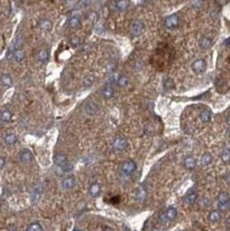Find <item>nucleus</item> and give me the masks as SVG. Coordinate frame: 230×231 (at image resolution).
<instances>
[{
	"mask_svg": "<svg viewBox=\"0 0 230 231\" xmlns=\"http://www.w3.org/2000/svg\"><path fill=\"white\" fill-rule=\"evenodd\" d=\"M53 162L57 166L61 167L64 171H69L72 168V165L68 162V158L64 153H57V155H54Z\"/></svg>",
	"mask_w": 230,
	"mask_h": 231,
	"instance_id": "obj_1",
	"label": "nucleus"
},
{
	"mask_svg": "<svg viewBox=\"0 0 230 231\" xmlns=\"http://www.w3.org/2000/svg\"><path fill=\"white\" fill-rule=\"evenodd\" d=\"M145 25L141 20H134L130 25V33L133 36H140L144 33Z\"/></svg>",
	"mask_w": 230,
	"mask_h": 231,
	"instance_id": "obj_2",
	"label": "nucleus"
},
{
	"mask_svg": "<svg viewBox=\"0 0 230 231\" xmlns=\"http://www.w3.org/2000/svg\"><path fill=\"white\" fill-rule=\"evenodd\" d=\"M136 170V163L133 160H127L122 164V173L125 176H130Z\"/></svg>",
	"mask_w": 230,
	"mask_h": 231,
	"instance_id": "obj_3",
	"label": "nucleus"
},
{
	"mask_svg": "<svg viewBox=\"0 0 230 231\" xmlns=\"http://www.w3.org/2000/svg\"><path fill=\"white\" fill-rule=\"evenodd\" d=\"M112 147H113L115 151L119 152V151L125 150V149L128 147V142H127V140L125 138H122V136H116L113 140Z\"/></svg>",
	"mask_w": 230,
	"mask_h": 231,
	"instance_id": "obj_4",
	"label": "nucleus"
},
{
	"mask_svg": "<svg viewBox=\"0 0 230 231\" xmlns=\"http://www.w3.org/2000/svg\"><path fill=\"white\" fill-rule=\"evenodd\" d=\"M180 22V18L178 16V14H172L169 16H167L164 20V25L167 29H174L178 27Z\"/></svg>",
	"mask_w": 230,
	"mask_h": 231,
	"instance_id": "obj_5",
	"label": "nucleus"
},
{
	"mask_svg": "<svg viewBox=\"0 0 230 231\" xmlns=\"http://www.w3.org/2000/svg\"><path fill=\"white\" fill-rule=\"evenodd\" d=\"M192 69L195 74H202L206 71L207 69V63L205 60L202 59H198L192 64Z\"/></svg>",
	"mask_w": 230,
	"mask_h": 231,
	"instance_id": "obj_6",
	"label": "nucleus"
},
{
	"mask_svg": "<svg viewBox=\"0 0 230 231\" xmlns=\"http://www.w3.org/2000/svg\"><path fill=\"white\" fill-rule=\"evenodd\" d=\"M61 185L64 190H71L76 185V179L72 176H67V177L63 178V180L61 181Z\"/></svg>",
	"mask_w": 230,
	"mask_h": 231,
	"instance_id": "obj_7",
	"label": "nucleus"
},
{
	"mask_svg": "<svg viewBox=\"0 0 230 231\" xmlns=\"http://www.w3.org/2000/svg\"><path fill=\"white\" fill-rule=\"evenodd\" d=\"M98 110H99V106L96 102H94V101H89V102L85 104V108H84L85 113L90 116L95 115V114L98 112Z\"/></svg>",
	"mask_w": 230,
	"mask_h": 231,
	"instance_id": "obj_8",
	"label": "nucleus"
},
{
	"mask_svg": "<svg viewBox=\"0 0 230 231\" xmlns=\"http://www.w3.org/2000/svg\"><path fill=\"white\" fill-rule=\"evenodd\" d=\"M19 160L22 163H30L33 161V155H32L31 151L28 150V149H24L19 153Z\"/></svg>",
	"mask_w": 230,
	"mask_h": 231,
	"instance_id": "obj_9",
	"label": "nucleus"
},
{
	"mask_svg": "<svg viewBox=\"0 0 230 231\" xmlns=\"http://www.w3.org/2000/svg\"><path fill=\"white\" fill-rule=\"evenodd\" d=\"M89 192H90V195H91L92 197H98V196L100 195V192H101L100 184L97 182L92 183L89 188Z\"/></svg>",
	"mask_w": 230,
	"mask_h": 231,
	"instance_id": "obj_10",
	"label": "nucleus"
},
{
	"mask_svg": "<svg viewBox=\"0 0 230 231\" xmlns=\"http://www.w3.org/2000/svg\"><path fill=\"white\" fill-rule=\"evenodd\" d=\"M197 199V194L195 192H191L184 197L183 199V203L186 207H192V206L195 203V201Z\"/></svg>",
	"mask_w": 230,
	"mask_h": 231,
	"instance_id": "obj_11",
	"label": "nucleus"
},
{
	"mask_svg": "<svg viewBox=\"0 0 230 231\" xmlns=\"http://www.w3.org/2000/svg\"><path fill=\"white\" fill-rule=\"evenodd\" d=\"M196 159L194 158V156H187L186 159H184V167L186 168V170H194L195 167H196Z\"/></svg>",
	"mask_w": 230,
	"mask_h": 231,
	"instance_id": "obj_12",
	"label": "nucleus"
},
{
	"mask_svg": "<svg viewBox=\"0 0 230 231\" xmlns=\"http://www.w3.org/2000/svg\"><path fill=\"white\" fill-rule=\"evenodd\" d=\"M13 58L17 63H21L26 59V52H25V50H22V49H15L13 53Z\"/></svg>",
	"mask_w": 230,
	"mask_h": 231,
	"instance_id": "obj_13",
	"label": "nucleus"
},
{
	"mask_svg": "<svg viewBox=\"0 0 230 231\" xmlns=\"http://www.w3.org/2000/svg\"><path fill=\"white\" fill-rule=\"evenodd\" d=\"M112 4H113L114 9L117 10V11H124V10H126L127 7H129V1H127V0L113 1V2H112Z\"/></svg>",
	"mask_w": 230,
	"mask_h": 231,
	"instance_id": "obj_14",
	"label": "nucleus"
},
{
	"mask_svg": "<svg viewBox=\"0 0 230 231\" xmlns=\"http://www.w3.org/2000/svg\"><path fill=\"white\" fill-rule=\"evenodd\" d=\"M39 28L43 30V31L48 32V31H50V30L52 29V21L50 20V19L44 18V19H42V20L39 21Z\"/></svg>",
	"mask_w": 230,
	"mask_h": 231,
	"instance_id": "obj_15",
	"label": "nucleus"
},
{
	"mask_svg": "<svg viewBox=\"0 0 230 231\" xmlns=\"http://www.w3.org/2000/svg\"><path fill=\"white\" fill-rule=\"evenodd\" d=\"M101 93H102V97H104V99H110V98H112L114 95V88L108 84V85L104 86Z\"/></svg>",
	"mask_w": 230,
	"mask_h": 231,
	"instance_id": "obj_16",
	"label": "nucleus"
},
{
	"mask_svg": "<svg viewBox=\"0 0 230 231\" xmlns=\"http://www.w3.org/2000/svg\"><path fill=\"white\" fill-rule=\"evenodd\" d=\"M36 59L39 62H41V63H45V62L48 61L49 59V53L47 50H45V49H42V50H39L37 52L36 54Z\"/></svg>",
	"mask_w": 230,
	"mask_h": 231,
	"instance_id": "obj_17",
	"label": "nucleus"
},
{
	"mask_svg": "<svg viewBox=\"0 0 230 231\" xmlns=\"http://www.w3.org/2000/svg\"><path fill=\"white\" fill-rule=\"evenodd\" d=\"M41 194H42V188L39 185H37L34 188L33 192H32V196H31V201L33 203H35L39 201V199L41 198Z\"/></svg>",
	"mask_w": 230,
	"mask_h": 231,
	"instance_id": "obj_18",
	"label": "nucleus"
},
{
	"mask_svg": "<svg viewBox=\"0 0 230 231\" xmlns=\"http://www.w3.org/2000/svg\"><path fill=\"white\" fill-rule=\"evenodd\" d=\"M211 45H212V39L208 36H202L200 41H199V46L202 49H208L211 47Z\"/></svg>",
	"mask_w": 230,
	"mask_h": 231,
	"instance_id": "obj_19",
	"label": "nucleus"
},
{
	"mask_svg": "<svg viewBox=\"0 0 230 231\" xmlns=\"http://www.w3.org/2000/svg\"><path fill=\"white\" fill-rule=\"evenodd\" d=\"M211 116H212V113L210 112L209 110H202L200 112V114H199V118H200V120L202 123H209L210 120H211Z\"/></svg>",
	"mask_w": 230,
	"mask_h": 231,
	"instance_id": "obj_20",
	"label": "nucleus"
},
{
	"mask_svg": "<svg viewBox=\"0 0 230 231\" xmlns=\"http://www.w3.org/2000/svg\"><path fill=\"white\" fill-rule=\"evenodd\" d=\"M165 217L167 218V220H174L177 217V209L169 207L165 212Z\"/></svg>",
	"mask_w": 230,
	"mask_h": 231,
	"instance_id": "obj_21",
	"label": "nucleus"
},
{
	"mask_svg": "<svg viewBox=\"0 0 230 231\" xmlns=\"http://www.w3.org/2000/svg\"><path fill=\"white\" fill-rule=\"evenodd\" d=\"M0 81H1V83L3 84L4 86H7V88H10V86H12V84H13V80H12L11 76L7 74H3L1 77H0Z\"/></svg>",
	"mask_w": 230,
	"mask_h": 231,
	"instance_id": "obj_22",
	"label": "nucleus"
},
{
	"mask_svg": "<svg viewBox=\"0 0 230 231\" xmlns=\"http://www.w3.org/2000/svg\"><path fill=\"white\" fill-rule=\"evenodd\" d=\"M3 141L7 145H14V144L17 143V136L14 133H9L4 136Z\"/></svg>",
	"mask_w": 230,
	"mask_h": 231,
	"instance_id": "obj_23",
	"label": "nucleus"
},
{
	"mask_svg": "<svg viewBox=\"0 0 230 231\" xmlns=\"http://www.w3.org/2000/svg\"><path fill=\"white\" fill-rule=\"evenodd\" d=\"M12 116L13 115H12L11 111L3 110V111H1V113H0V120L3 121V123H9V121H11Z\"/></svg>",
	"mask_w": 230,
	"mask_h": 231,
	"instance_id": "obj_24",
	"label": "nucleus"
},
{
	"mask_svg": "<svg viewBox=\"0 0 230 231\" xmlns=\"http://www.w3.org/2000/svg\"><path fill=\"white\" fill-rule=\"evenodd\" d=\"M68 26L71 27V29H77V28H79V27L81 26V20H80L79 17L74 16V17H71V18H69Z\"/></svg>",
	"mask_w": 230,
	"mask_h": 231,
	"instance_id": "obj_25",
	"label": "nucleus"
},
{
	"mask_svg": "<svg viewBox=\"0 0 230 231\" xmlns=\"http://www.w3.org/2000/svg\"><path fill=\"white\" fill-rule=\"evenodd\" d=\"M212 160H213V158H212L211 153L206 152V153H204V155H202L201 159H200V163H201V165L207 166V165H209V164L212 163Z\"/></svg>",
	"mask_w": 230,
	"mask_h": 231,
	"instance_id": "obj_26",
	"label": "nucleus"
},
{
	"mask_svg": "<svg viewBox=\"0 0 230 231\" xmlns=\"http://www.w3.org/2000/svg\"><path fill=\"white\" fill-rule=\"evenodd\" d=\"M218 203H226L230 202V196L227 192H221L218 194V197H217Z\"/></svg>",
	"mask_w": 230,
	"mask_h": 231,
	"instance_id": "obj_27",
	"label": "nucleus"
},
{
	"mask_svg": "<svg viewBox=\"0 0 230 231\" xmlns=\"http://www.w3.org/2000/svg\"><path fill=\"white\" fill-rule=\"evenodd\" d=\"M94 83V77L89 75V76H85L82 80V84H83L84 88H91Z\"/></svg>",
	"mask_w": 230,
	"mask_h": 231,
	"instance_id": "obj_28",
	"label": "nucleus"
},
{
	"mask_svg": "<svg viewBox=\"0 0 230 231\" xmlns=\"http://www.w3.org/2000/svg\"><path fill=\"white\" fill-rule=\"evenodd\" d=\"M221 213L218 212V211H212L211 213L209 214V220H210V222H212V223H217L218 222L219 220H221Z\"/></svg>",
	"mask_w": 230,
	"mask_h": 231,
	"instance_id": "obj_29",
	"label": "nucleus"
},
{
	"mask_svg": "<svg viewBox=\"0 0 230 231\" xmlns=\"http://www.w3.org/2000/svg\"><path fill=\"white\" fill-rule=\"evenodd\" d=\"M145 197H146V190L144 188L143 185H140V188H137V192H136V199L139 200H144Z\"/></svg>",
	"mask_w": 230,
	"mask_h": 231,
	"instance_id": "obj_30",
	"label": "nucleus"
},
{
	"mask_svg": "<svg viewBox=\"0 0 230 231\" xmlns=\"http://www.w3.org/2000/svg\"><path fill=\"white\" fill-rule=\"evenodd\" d=\"M26 231H43V227L39 223H32L28 226Z\"/></svg>",
	"mask_w": 230,
	"mask_h": 231,
	"instance_id": "obj_31",
	"label": "nucleus"
},
{
	"mask_svg": "<svg viewBox=\"0 0 230 231\" xmlns=\"http://www.w3.org/2000/svg\"><path fill=\"white\" fill-rule=\"evenodd\" d=\"M128 83H129V79L126 76H121L118 78V80H117V85L119 88H125V86L128 85Z\"/></svg>",
	"mask_w": 230,
	"mask_h": 231,
	"instance_id": "obj_32",
	"label": "nucleus"
},
{
	"mask_svg": "<svg viewBox=\"0 0 230 231\" xmlns=\"http://www.w3.org/2000/svg\"><path fill=\"white\" fill-rule=\"evenodd\" d=\"M163 86H164V88H165L166 91H171V89H172L175 88V83H174V81H172L171 78H166L165 80H164V82H163Z\"/></svg>",
	"mask_w": 230,
	"mask_h": 231,
	"instance_id": "obj_33",
	"label": "nucleus"
},
{
	"mask_svg": "<svg viewBox=\"0 0 230 231\" xmlns=\"http://www.w3.org/2000/svg\"><path fill=\"white\" fill-rule=\"evenodd\" d=\"M221 159L224 163H228L230 161V150L229 149H225V150L222 152Z\"/></svg>",
	"mask_w": 230,
	"mask_h": 231,
	"instance_id": "obj_34",
	"label": "nucleus"
},
{
	"mask_svg": "<svg viewBox=\"0 0 230 231\" xmlns=\"http://www.w3.org/2000/svg\"><path fill=\"white\" fill-rule=\"evenodd\" d=\"M24 46V39H22L21 35H18L15 39V48L16 49H21V47Z\"/></svg>",
	"mask_w": 230,
	"mask_h": 231,
	"instance_id": "obj_35",
	"label": "nucleus"
},
{
	"mask_svg": "<svg viewBox=\"0 0 230 231\" xmlns=\"http://www.w3.org/2000/svg\"><path fill=\"white\" fill-rule=\"evenodd\" d=\"M229 208H230V202L218 203V210H221V211H227Z\"/></svg>",
	"mask_w": 230,
	"mask_h": 231,
	"instance_id": "obj_36",
	"label": "nucleus"
},
{
	"mask_svg": "<svg viewBox=\"0 0 230 231\" xmlns=\"http://www.w3.org/2000/svg\"><path fill=\"white\" fill-rule=\"evenodd\" d=\"M71 43L72 46H78L79 43H80V39L77 36H75V37H72V38L71 39Z\"/></svg>",
	"mask_w": 230,
	"mask_h": 231,
	"instance_id": "obj_37",
	"label": "nucleus"
},
{
	"mask_svg": "<svg viewBox=\"0 0 230 231\" xmlns=\"http://www.w3.org/2000/svg\"><path fill=\"white\" fill-rule=\"evenodd\" d=\"M4 165H6V160H4V158L0 156V170H1Z\"/></svg>",
	"mask_w": 230,
	"mask_h": 231,
	"instance_id": "obj_38",
	"label": "nucleus"
},
{
	"mask_svg": "<svg viewBox=\"0 0 230 231\" xmlns=\"http://www.w3.org/2000/svg\"><path fill=\"white\" fill-rule=\"evenodd\" d=\"M118 201H119V197L118 196H116V197H113V198H111V202L112 203H118Z\"/></svg>",
	"mask_w": 230,
	"mask_h": 231,
	"instance_id": "obj_39",
	"label": "nucleus"
},
{
	"mask_svg": "<svg viewBox=\"0 0 230 231\" xmlns=\"http://www.w3.org/2000/svg\"><path fill=\"white\" fill-rule=\"evenodd\" d=\"M224 45H230V37H229V38H227L226 41L224 42Z\"/></svg>",
	"mask_w": 230,
	"mask_h": 231,
	"instance_id": "obj_40",
	"label": "nucleus"
},
{
	"mask_svg": "<svg viewBox=\"0 0 230 231\" xmlns=\"http://www.w3.org/2000/svg\"><path fill=\"white\" fill-rule=\"evenodd\" d=\"M227 125L230 127V115L228 116V117H227Z\"/></svg>",
	"mask_w": 230,
	"mask_h": 231,
	"instance_id": "obj_41",
	"label": "nucleus"
},
{
	"mask_svg": "<svg viewBox=\"0 0 230 231\" xmlns=\"http://www.w3.org/2000/svg\"><path fill=\"white\" fill-rule=\"evenodd\" d=\"M227 226H228V227H230V216H229L228 218H227Z\"/></svg>",
	"mask_w": 230,
	"mask_h": 231,
	"instance_id": "obj_42",
	"label": "nucleus"
},
{
	"mask_svg": "<svg viewBox=\"0 0 230 231\" xmlns=\"http://www.w3.org/2000/svg\"><path fill=\"white\" fill-rule=\"evenodd\" d=\"M101 231H113V230H112L111 228H104V229L101 230Z\"/></svg>",
	"mask_w": 230,
	"mask_h": 231,
	"instance_id": "obj_43",
	"label": "nucleus"
},
{
	"mask_svg": "<svg viewBox=\"0 0 230 231\" xmlns=\"http://www.w3.org/2000/svg\"><path fill=\"white\" fill-rule=\"evenodd\" d=\"M226 180L228 181V182H230V174H229V175H228V176H227V177H226Z\"/></svg>",
	"mask_w": 230,
	"mask_h": 231,
	"instance_id": "obj_44",
	"label": "nucleus"
},
{
	"mask_svg": "<svg viewBox=\"0 0 230 231\" xmlns=\"http://www.w3.org/2000/svg\"><path fill=\"white\" fill-rule=\"evenodd\" d=\"M218 3H222V4H225V3H227L228 1H217Z\"/></svg>",
	"mask_w": 230,
	"mask_h": 231,
	"instance_id": "obj_45",
	"label": "nucleus"
},
{
	"mask_svg": "<svg viewBox=\"0 0 230 231\" xmlns=\"http://www.w3.org/2000/svg\"><path fill=\"white\" fill-rule=\"evenodd\" d=\"M0 209H1V202H0Z\"/></svg>",
	"mask_w": 230,
	"mask_h": 231,
	"instance_id": "obj_46",
	"label": "nucleus"
}]
</instances>
